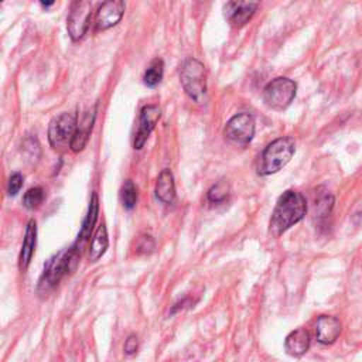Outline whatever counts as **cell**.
<instances>
[{"label":"cell","instance_id":"cell-1","mask_svg":"<svg viewBox=\"0 0 362 362\" xmlns=\"http://www.w3.org/2000/svg\"><path fill=\"white\" fill-rule=\"evenodd\" d=\"M307 214L305 197L294 189L284 191L273 209L269 230L273 236H280L291 226L298 223Z\"/></svg>","mask_w":362,"mask_h":362},{"label":"cell","instance_id":"cell-2","mask_svg":"<svg viewBox=\"0 0 362 362\" xmlns=\"http://www.w3.org/2000/svg\"><path fill=\"white\" fill-rule=\"evenodd\" d=\"M79 256L81 249L75 243L51 256L44 264L42 274L40 276L37 284V294L40 297L48 296L58 286L62 277L76 267Z\"/></svg>","mask_w":362,"mask_h":362},{"label":"cell","instance_id":"cell-3","mask_svg":"<svg viewBox=\"0 0 362 362\" xmlns=\"http://www.w3.org/2000/svg\"><path fill=\"white\" fill-rule=\"evenodd\" d=\"M296 141L293 137H280L266 146L260 156L257 171L262 175H270L281 170L294 156Z\"/></svg>","mask_w":362,"mask_h":362},{"label":"cell","instance_id":"cell-4","mask_svg":"<svg viewBox=\"0 0 362 362\" xmlns=\"http://www.w3.org/2000/svg\"><path fill=\"white\" fill-rule=\"evenodd\" d=\"M180 79L185 93L199 102L206 93V71L201 61L188 58L180 68Z\"/></svg>","mask_w":362,"mask_h":362},{"label":"cell","instance_id":"cell-5","mask_svg":"<svg viewBox=\"0 0 362 362\" xmlns=\"http://www.w3.org/2000/svg\"><path fill=\"white\" fill-rule=\"evenodd\" d=\"M297 85L288 78H274L263 89V102L273 110H284L296 98Z\"/></svg>","mask_w":362,"mask_h":362},{"label":"cell","instance_id":"cell-6","mask_svg":"<svg viewBox=\"0 0 362 362\" xmlns=\"http://www.w3.org/2000/svg\"><path fill=\"white\" fill-rule=\"evenodd\" d=\"M78 119L74 113L64 112L55 116L49 122L48 127V141L52 148L59 150L71 146V141L76 133Z\"/></svg>","mask_w":362,"mask_h":362},{"label":"cell","instance_id":"cell-7","mask_svg":"<svg viewBox=\"0 0 362 362\" xmlns=\"http://www.w3.org/2000/svg\"><path fill=\"white\" fill-rule=\"evenodd\" d=\"M223 136L228 141L246 146L252 141L255 136V119L249 113H238L232 116L223 129Z\"/></svg>","mask_w":362,"mask_h":362},{"label":"cell","instance_id":"cell-8","mask_svg":"<svg viewBox=\"0 0 362 362\" xmlns=\"http://www.w3.org/2000/svg\"><path fill=\"white\" fill-rule=\"evenodd\" d=\"M90 16H92L90 1L78 0L72 3L68 18H66V30L69 37L74 41L81 40L86 34L90 23Z\"/></svg>","mask_w":362,"mask_h":362},{"label":"cell","instance_id":"cell-9","mask_svg":"<svg viewBox=\"0 0 362 362\" xmlns=\"http://www.w3.org/2000/svg\"><path fill=\"white\" fill-rule=\"evenodd\" d=\"M160 116H161V109L157 105H146L140 110L139 126H137V132H136L134 140H133V147L136 150H140L144 146L150 133L156 127V123L158 122Z\"/></svg>","mask_w":362,"mask_h":362},{"label":"cell","instance_id":"cell-10","mask_svg":"<svg viewBox=\"0 0 362 362\" xmlns=\"http://www.w3.org/2000/svg\"><path fill=\"white\" fill-rule=\"evenodd\" d=\"M124 3L122 0H109L99 6L95 16V27L98 31L107 30L116 25L124 13Z\"/></svg>","mask_w":362,"mask_h":362},{"label":"cell","instance_id":"cell-11","mask_svg":"<svg viewBox=\"0 0 362 362\" xmlns=\"http://www.w3.org/2000/svg\"><path fill=\"white\" fill-rule=\"evenodd\" d=\"M257 6L253 1H228L223 6V14L230 25L242 27L253 17Z\"/></svg>","mask_w":362,"mask_h":362},{"label":"cell","instance_id":"cell-12","mask_svg":"<svg viewBox=\"0 0 362 362\" xmlns=\"http://www.w3.org/2000/svg\"><path fill=\"white\" fill-rule=\"evenodd\" d=\"M341 329V322L337 317L320 315L315 322V338L320 344L329 345L337 341Z\"/></svg>","mask_w":362,"mask_h":362},{"label":"cell","instance_id":"cell-13","mask_svg":"<svg viewBox=\"0 0 362 362\" xmlns=\"http://www.w3.org/2000/svg\"><path fill=\"white\" fill-rule=\"evenodd\" d=\"M310 345H311V335L303 327L291 331L284 339L286 354L294 358L303 356L310 349Z\"/></svg>","mask_w":362,"mask_h":362},{"label":"cell","instance_id":"cell-14","mask_svg":"<svg viewBox=\"0 0 362 362\" xmlns=\"http://www.w3.org/2000/svg\"><path fill=\"white\" fill-rule=\"evenodd\" d=\"M98 214H99V199H98V194L93 192L92 197H90V201H89L88 212H86V215L83 218V222H82V226L79 229L78 238L74 242L79 249H82L85 242L90 238L92 230H93L95 223H96V219H98Z\"/></svg>","mask_w":362,"mask_h":362},{"label":"cell","instance_id":"cell-15","mask_svg":"<svg viewBox=\"0 0 362 362\" xmlns=\"http://www.w3.org/2000/svg\"><path fill=\"white\" fill-rule=\"evenodd\" d=\"M35 245H37V222L34 219H30L27 223V228H25V235L23 239L20 257H18V266L23 272L28 267V264L33 259Z\"/></svg>","mask_w":362,"mask_h":362},{"label":"cell","instance_id":"cell-16","mask_svg":"<svg viewBox=\"0 0 362 362\" xmlns=\"http://www.w3.org/2000/svg\"><path fill=\"white\" fill-rule=\"evenodd\" d=\"M93 120H95V107L86 113L82 115L81 120H78V127H76V133L71 141V150L78 153L81 151L86 143H88V139L90 136V132H92V126H93Z\"/></svg>","mask_w":362,"mask_h":362},{"label":"cell","instance_id":"cell-17","mask_svg":"<svg viewBox=\"0 0 362 362\" xmlns=\"http://www.w3.org/2000/svg\"><path fill=\"white\" fill-rule=\"evenodd\" d=\"M156 197L163 204H173L175 199V184H174V175L168 168H164L156 182Z\"/></svg>","mask_w":362,"mask_h":362},{"label":"cell","instance_id":"cell-18","mask_svg":"<svg viewBox=\"0 0 362 362\" xmlns=\"http://www.w3.org/2000/svg\"><path fill=\"white\" fill-rule=\"evenodd\" d=\"M107 246H109L107 230H106L105 223H100V225L98 226V229L95 230L93 238H92V242H90L89 259H90L92 262L99 260V259L105 255V252L107 250Z\"/></svg>","mask_w":362,"mask_h":362},{"label":"cell","instance_id":"cell-19","mask_svg":"<svg viewBox=\"0 0 362 362\" xmlns=\"http://www.w3.org/2000/svg\"><path fill=\"white\" fill-rule=\"evenodd\" d=\"M163 74H164V64H163V59H160V58H156L154 61H151V64H150V66L146 69V72H144V76H143V79H144V83L147 85V86H156V85H158L160 82H161V79H163Z\"/></svg>","mask_w":362,"mask_h":362},{"label":"cell","instance_id":"cell-20","mask_svg":"<svg viewBox=\"0 0 362 362\" xmlns=\"http://www.w3.org/2000/svg\"><path fill=\"white\" fill-rule=\"evenodd\" d=\"M120 201L126 209H133L137 202V188L132 180H126L120 188Z\"/></svg>","mask_w":362,"mask_h":362},{"label":"cell","instance_id":"cell-21","mask_svg":"<svg viewBox=\"0 0 362 362\" xmlns=\"http://www.w3.org/2000/svg\"><path fill=\"white\" fill-rule=\"evenodd\" d=\"M334 206V197L324 189V192H317L315 198V216L324 218L331 214Z\"/></svg>","mask_w":362,"mask_h":362},{"label":"cell","instance_id":"cell-22","mask_svg":"<svg viewBox=\"0 0 362 362\" xmlns=\"http://www.w3.org/2000/svg\"><path fill=\"white\" fill-rule=\"evenodd\" d=\"M44 201V189L41 187H33L30 189H27V192L23 197V205L33 211L37 209Z\"/></svg>","mask_w":362,"mask_h":362},{"label":"cell","instance_id":"cell-23","mask_svg":"<svg viewBox=\"0 0 362 362\" xmlns=\"http://www.w3.org/2000/svg\"><path fill=\"white\" fill-rule=\"evenodd\" d=\"M228 194H229V184H228V181L221 180L209 188L206 197L211 202L219 204L228 198Z\"/></svg>","mask_w":362,"mask_h":362},{"label":"cell","instance_id":"cell-24","mask_svg":"<svg viewBox=\"0 0 362 362\" xmlns=\"http://www.w3.org/2000/svg\"><path fill=\"white\" fill-rule=\"evenodd\" d=\"M154 247H156V245L150 235L143 233L136 240V253L137 255H148V253L154 252Z\"/></svg>","mask_w":362,"mask_h":362},{"label":"cell","instance_id":"cell-25","mask_svg":"<svg viewBox=\"0 0 362 362\" xmlns=\"http://www.w3.org/2000/svg\"><path fill=\"white\" fill-rule=\"evenodd\" d=\"M23 175L20 173H14L10 175L8 182H7V192L8 195H17V192L20 191V188L23 187Z\"/></svg>","mask_w":362,"mask_h":362},{"label":"cell","instance_id":"cell-26","mask_svg":"<svg viewBox=\"0 0 362 362\" xmlns=\"http://www.w3.org/2000/svg\"><path fill=\"white\" fill-rule=\"evenodd\" d=\"M139 349V338L136 334H130L127 335L126 341H124V345H123V351L126 355H133L136 354Z\"/></svg>","mask_w":362,"mask_h":362},{"label":"cell","instance_id":"cell-27","mask_svg":"<svg viewBox=\"0 0 362 362\" xmlns=\"http://www.w3.org/2000/svg\"><path fill=\"white\" fill-rule=\"evenodd\" d=\"M52 4H54V1H48V3L41 1V6H42V7H48V6H52Z\"/></svg>","mask_w":362,"mask_h":362}]
</instances>
